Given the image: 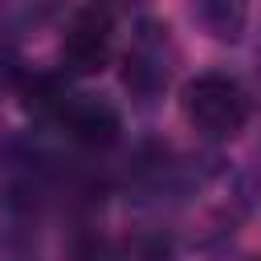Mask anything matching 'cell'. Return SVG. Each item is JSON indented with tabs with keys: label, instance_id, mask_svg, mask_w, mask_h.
I'll use <instances>...</instances> for the list:
<instances>
[{
	"label": "cell",
	"instance_id": "obj_6",
	"mask_svg": "<svg viewBox=\"0 0 261 261\" xmlns=\"http://www.w3.org/2000/svg\"><path fill=\"white\" fill-rule=\"evenodd\" d=\"M196 29L220 45H237L249 29V0H188Z\"/></svg>",
	"mask_w": 261,
	"mask_h": 261
},
{
	"label": "cell",
	"instance_id": "obj_8",
	"mask_svg": "<svg viewBox=\"0 0 261 261\" xmlns=\"http://www.w3.org/2000/svg\"><path fill=\"white\" fill-rule=\"evenodd\" d=\"M98 4H106L110 12H118V8H130V4H139V0H98Z\"/></svg>",
	"mask_w": 261,
	"mask_h": 261
},
{
	"label": "cell",
	"instance_id": "obj_9",
	"mask_svg": "<svg viewBox=\"0 0 261 261\" xmlns=\"http://www.w3.org/2000/svg\"><path fill=\"white\" fill-rule=\"evenodd\" d=\"M253 57H257V77H261V37H257V49H253Z\"/></svg>",
	"mask_w": 261,
	"mask_h": 261
},
{
	"label": "cell",
	"instance_id": "obj_1",
	"mask_svg": "<svg viewBox=\"0 0 261 261\" xmlns=\"http://www.w3.org/2000/svg\"><path fill=\"white\" fill-rule=\"evenodd\" d=\"M20 98H24V110L41 126L57 130L77 151L102 155V151H110L122 139V114H118V106L106 102V98H98V94H90V90H77L73 77H65L61 69L57 73H33V77L24 73Z\"/></svg>",
	"mask_w": 261,
	"mask_h": 261
},
{
	"label": "cell",
	"instance_id": "obj_3",
	"mask_svg": "<svg viewBox=\"0 0 261 261\" xmlns=\"http://www.w3.org/2000/svg\"><path fill=\"white\" fill-rule=\"evenodd\" d=\"M179 114L196 139L232 143L253 118V98L232 73L204 69L179 86Z\"/></svg>",
	"mask_w": 261,
	"mask_h": 261
},
{
	"label": "cell",
	"instance_id": "obj_7",
	"mask_svg": "<svg viewBox=\"0 0 261 261\" xmlns=\"http://www.w3.org/2000/svg\"><path fill=\"white\" fill-rule=\"evenodd\" d=\"M24 82V65H20V53L0 37V90H20Z\"/></svg>",
	"mask_w": 261,
	"mask_h": 261
},
{
	"label": "cell",
	"instance_id": "obj_2",
	"mask_svg": "<svg viewBox=\"0 0 261 261\" xmlns=\"http://www.w3.org/2000/svg\"><path fill=\"white\" fill-rule=\"evenodd\" d=\"M73 179L61 167V159L33 143V139H4L0 143V208L8 216L33 220L45 208L73 196Z\"/></svg>",
	"mask_w": 261,
	"mask_h": 261
},
{
	"label": "cell",
	"instance_id": "obj_4",
	"mask_svg": "<svg viewBox=\"0 0 261 261\" xmlns=\"http://www.w3.org/2000/svg\"><path fill=\"white\" fill-rule=\"evenodd\" d=\"M122 90L139 102V106H151L159 102L171 82H175V65H179V49H175V37L163 20H139L122 57Z\"/></svg>",
	"mask_w": 261,
	"mask_h": 261
},
{
	"label": "cell",
	"instance_id": "obj_5",
	"mask_svg": "<svg viewBox=\"0 0 261 261\" xmlns=\"http://www.w3.org/2000/svg\"><path fill=\"white\" fill-rule=\"evenodd\" d=\"M114 61V12L98 0L69 12L57 41V69L65 77H98Z\"/></svg>",
	"mask_w": 261,
	"mask_h": 261
}]
</instances>
